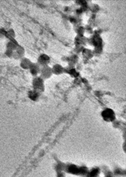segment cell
<instances>
[{
  "label": "cell",
  "instance_id": "6da1fadb",
  "mask_svg": "<svg viewBox=\"0 0 126 177\" xmlns=\"http://www.w3.org/2000/svg\"><path fill=\"white\" fill-rule=\"evenodd\" d=\"M33 90L40 94L45 90L44 80L40 76H35L33 81Z\"/></svg>",
  "mask_w": 126,
  "mask_h": 177
},
{
  "label": "cell",
  "instance_id": "7a4b0ae2",
  "mask_svg": "<svg viewBox=\"0 0 126 177\" xmlns=\"http://www.w3.org/2000/svg\"><path fill=\"white\" fill-rule=\"evenodd\" d=\"M40 76L43 80H47L50 78L53 75L52 67H50L48 65L44 66L41 67Z\"/></svg>",
  "mask_w": 126,
  "mask_h": 177
},
{
  "label": "cell",
  "instance_id": "3957f363",
  "mask_svg": "<svg viewBox=\"0 0 126 177\" xmlns=\"http://www.w3.org/2000/svg\"><path fill=\"white\" fill-rule=\"evenodd\" d=\"M50 57L46 54H41L39 57L38 59L37 63L41 67L48 65V64L50 63Z\"/></svg>",
  "mask_w": 126,
  "mask_h": 177
},
{
  "label": "cell",
  "instance_id": "277c9868",
  "mask_svg": "<svg viewBox=\"0 0 126 177\" xmlns=\"http://www.w3.org/2000/svg\"><path fill=\"white\" fill-rule=\"evenodd\" d=\"M102 116L103 117L104 120L108 122L113 121L115 117L113 111L109 109H107L104 111L102 113Z\"/></svg>",
  "mask_w": 126,
  "mask_h": 177
},
{
  "label": "cell",
  "instance_id": "5b68a950",
  "mask_svg": "<svg viewBox=\"0 0 126 177\" xmlns=\"http://www.w3.org/2000/svg\"><path fill=\"white\" fill-rule=\"evenodd\" d=\"M25 52V49L21 46L19 45L15 50L14 51L13 58L16 59H21L23 58H24L23 57L24 56Z\"/></svg>",
  "mask_w": 126,
  "mask_h": 177
},
{
  "label": "cell",
  "instance_id": "8992f818",
  "mask_svg": "<svg viewBox=\"0 0 126 177\" xmlns=\"http://www.w3.org/2000/svg\"><path fill=\"white\" fill-rule=\"evenodd\" d=\"M29 70H30V73L35 77L40 73L41 67L37 63H33Z\"/></svg>",
  "mask_w": 126,
  "mask_h": 177
},
{
  "label": "cell",
  "instance_id": "52a82bcc",
  "mask_svg": "<svg viewBox=\"0 0 126 177\" xmlns=\"http://www.w3.org/2000/svg\"><path fill=\"white\" fill-rule=\"evenodd\" d=\"M52 70L53 74L57 75H61L65 72V69L60 64H56L53 65V67H52Z\"/></svg>",
  "mask_w": 126,
  "mask_h": 177
},
{
  "label": "cell",
  "instance_id": "ba28073f",
  "mask_svg": "<svg viewBox=\"0 0 126 177\" xmlns=\"http://www.w3.org/2000/svg\"><path fill=\"white\" fill-rule=\"evenodd\" d=\"M33 63L27 58H23L20 61V67L24 69H29Z\"/></svg>",
  "mask_w": 126,
  "mask_h": 177
},
{
  "label": "cell",
  "instance_id": "9c48e42d",
  "mask_svg": "<svg viewBox=\"0 0 126 177\" xmlns=\"http://www.w3.org/2000/svg\"><path fill=\"white\" fill-rule=\"evenodd\" d=\"M7 50L14 51L19 46L17 41L15 39H12L7 44Z\"/></svg>",
  "mask_w": 126,
  "mask_h": 177
},
{
  "label": "cell",
  "instance_id": "30bf717a",
  "mask_svg": "<svg viewBox=\"0 0 126 177\" xmlns=\"http://www.w3.org/2000/svg\"><path fill=\"white\" fill-rule=\"evenodd\" d=\"M39 95H40L39 92H37L35 90H33L30 91V92L29 93V97L30 98L31 100L35 101L38 100L39 99Z\"/></svg>",
  "mask_w": 126,
  "mask_h": 177
},
{
  "label": "cell",
  "instance_id": "8fae6325",
  "mask_svg": "<svg viewBox=\"0 0 126 177\" xmlns=\"http://www.w3.org/2000/svg\"><path fill=\"white\" fill-rule=\"evenodd\" d=\"M6 35H8V37H10V40L12 39H14V37H15V33L14 32L13 30H10L8 32L6 33Z\"/></svg>",
  "mask_w": 126,
  "mask_h": 177
},
{
  "label": "cell",
  "instance_id": "7c38bea8",
  "mask_svg": "<svg viewBox=\"0 0 126 177\" xmlns=\"http://www.w3.org/2000/svg\"><path fill=\"white\" fill-rule=\"evenodd\" d=\"M70 170V171L71 172H73V173H76V172H79V170L78 168H77L76 166H72L70 167L69 168Z\"/></svg>",
  "mask_w": 126,
  "mask_h": 177
},
{
  "label": "cell",
  "instance_id": "4fadbf2b",
  "mask_svg": "<svg viewBox=\"0 0 126 177\" xmlns=\"http://www.w3.org/2000/svg\"><path fill=\"white\" fill-rule=\"evenodd\" d=\"M69 74L73 76V77H76L77 76H78V73L77 72L75 69H71L69 70Z\"/></svg>",
  "mask_w": 126,
  "mask_h": 177
},
{
  "label": "cell",
  "instance_id": "5bb4252c",
  "mask_svg": "<svg viewBox=\"0 0 126 177\" xmlns=\"http://www.w3.org/2000/svg\"><path fill=\"white\" fill-rule=\"evenodd\" d=\"M13 52H14V51L9 50H6L5 54H6V55L8 56V57H13Z\"/></svg>",
  "mask_w": 126,
  "mask_h": 177
},
{
  "label": "cell",
  "instance_id": "9a60e30c",
  "mask_svg": "<svg viewBox=\"0 0 126 177\" xmlns=\"http://www.w3.org/2000/svg\"><path fill=\"white\" fill-rule=\"evenodd\" d=\"M98 169H94L91 171L90 173V176L91 177H96L97 176V175L98 174Z\"/></svg>",
  "mask_w": 126,
  "mask_h": 177
}]
</instances>
